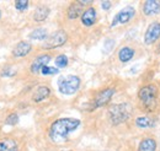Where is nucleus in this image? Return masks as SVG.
I'll return each mask as SVG.
<instances>
[{"instance_id":"1","label":"nucleus","mask_w":160,"mask_h":151,"mask_svg":"<svg viewBox=\"0 0 160 151\" xmlns=\"http://www.w3.org/2000/svg\"><path fill=\"white\" fill-rule=\"evenodd\" d=\"M81 122L78 118H72V117H64L56 119L51 127H49V138L54 143H62L65 141L72 132H75L80 127Z\"/></svg>"},{"instance_id":"2","label":"nucleus","mask_w":160,"mask_h":151,"mask_svg":"<svg viewBox=\"0 0 160 151\" xmlns=\"http://www.w3.org/2000/svg\"><path fill=\"white\" fill-rule=\"evenodd\" d=\"M138 98L142 103V110H144L147 113H154L159 106L157 85L149 84L140 87L138 91Z\"/></svg>"},{"instance_id":"3","label":"nucleus","mask_w":160,"mask_h":151,"mask_svg":"<svg viewBox=\"0 0 160 151\" xmlns=\"http://www.w3.org/2000/svg\"><path fill=\"white\" fill-rule=\"evenodd\" d=\"M133 112V108L129 103H116L108 107V119L113 125H120L127 122Z\"/></svg>"},{"instance_id":"4","label":"nucleus","mask_w":160,"mask_h":151,"mask_svg":"<svg viewBox=\"0 0 160 151\" xmlns=\"http://www.w3.org/2000/svg\"><path fill=\"white\" fill-rule=\"evenodd\" d=\"M80 80L79 76L77 75H67L62 76L58 80V90L64 96H72L80 89Z\"/></svg>"},{"instance_id":"5","label":"nucleus","mask_w":160,"mask_h":151,"mask_svg":"<svg viewBox=\"0 0 160 151\" xmlns=\"http://www.w3.org/2000/svg\"><path fill=\"white\" fill-rule=\"evenodd\" d=\"M68 41V35L65 31L58 30L56 32H53L52 35H49L46 38V41H43L41 48L42 49H56L59 48L62 46H64Z\"/></svg>"},{"instance_id":"6","label":"nucleus","mask_w":160,"mask_h":151,"mask_svg":"<svg viewBox=\"0 0 160 151\" xmlns=\"http://www.w3.org/2000/svg\"><path fill=\"white\" fill-rule=\"evenodd\" d=\"M134 16H136V9H134L133 6H131V5H128V6L123 7V9H121L120 11L115 15V17L112 20L110 27L113 28V27H116V26L120 25V23L121 25L128 23Z\"/></svg>"},{"instance_id":"7","label":"nucleus","mask_w":160,"mask_h":151,"mask_svg":"<svg viewBox=\"0 0 160 151\" xmlns=\"http://www.w3.org/2000/svg\"><path fill=\"white\" fill-rule=\"evenodd\" d=\"M115 92L116 91H115L113 87H106V89L99 91L96 94V96H95V98H94V102H92L94 107L92 108H100V107H103V106L108 105L111 102Z\"/></svg>"},{"instance_id":"8","label":"nucleus","mask_w":160,"mask_h":151,"mask_svg":"<svg viewBox=\"0 0 160 151\" xmlns=\"http://www.w3.org/2000/svg\"><path fill=\"white\" fill-rule=\"evenodd\" d=\"M160 38V22L158 21H154L152 22L145 33H144V43L147 46H150V44H154L158 39Z\"/></svg>"},{"instance_id":"9","label":"nucleus","mask_w":160,"mask_h":151,"mask_svg":"<svg viewBox=\"0 0 160 151\" xmlns=\"http://www.w3.org/2000/svg\"><path fill=\"white\" fill-rule=\"evenodd\" d=\"M52 60V56L51 54H40L35 58L30 65V71L32 74H38L41 73L42 68L48 65V63Z\"/></svg>"},{"instance_id":"10","label":"nucleus","mask_w":160,"mask_h":151,"mask_svg":"<svg viewBox=\"0 0 160 151\" xmlns=\"http://www.w3.org/2000/svg\"><path fill=\"white\" fill-rule=\"evenodd\" d=\"M32 51V44L27 41H20L19 43L15 44L14 49H12V57L14 58H23L30 54V52Z\"/></svg>"},{"instance_id":"11","label":"nucleus","mask_w":160,"mask_h":151,"mask_svg":"<svg viewBox=\"0 0 160 151\" xmlns=\"http://www.w3.org/2000/svg\"><path fill=\"white\" fill-rule=\"evenodd\" d=\"M81 23L85 26V27H91L92 25H95L96 20H98V12L95 10V7H88L82 15H81Z\"/></svg>"},{"instance_id":"12","label":"nucleus","mask_w":160,"mask_h":151,"mask_svg":"<svg viewBox=\"0 0 160 151\" xmlns=\"http://www.w3.org/2000/svg\"><path fill=\"white\" fill-rule=\"evenodd\" d=\"M143 14L147 16H153L160 14V1L159 0H147L143 4Z\"/></svg>"},{"instance_id":"13","label":"nucleus","mask_w":160,"mask_h":151,"mask_svg":"<svg viewBox=\"0 0 160 151\" xmlns=\"http://www.w3.org/2000/svg\"><path fill=\"white\" fill-rule=\"evenodd\" d=\"M49 14H51V9H49L48 6H46V5H40V6H37V7L35 9L32 17H33V20H35L36 22H43V21H46V20L48 19Z\"/></svg>"},{"instance_id":"14","label":"nucleus","mask_w":160,"mask_h":151,"mask_svg":"<svg viewBox=\"0 0 160 151\" xmlns=\"http://www.w3.org/2000/svg\"><path fill=\"white\" fill-rule=\"evenodd\" d=\"M49 96H51V89L48 86H46V85H40L35 90L33 96H32V100H33V102H37L38 103V102H42L43 100H46Z\"/></svg>"},{"instance_id":"15","label":"nucleus","mask_w":160,"mask_h":151,"mask_svg":"<svg viewBox=\"0 0 160 151\" xmlns=\"http://www.w3.org/2000/svg\"><path fill=\"white\" fill-rule=\"evenodd\" d=\"M82 12H84L82 11V6L80 5L78 1H74V2H72L69 5V7L67 10V16H68L69 20H75L78 19V17H81Z\"/></svg>"},{"instance_id":"16","label":"nucleus","mask_w":160,"mask_h":151,"mask_svg":"<svg viewBox=\"0 0 160 151\" xmlns=\"http://www.w3.org/2000/svg\"><path fill=\"white\" fill-rule=\"evenodd\" d=\"M155 118L149 117V115H140L138 118H136V125L140 129H148V128H153L155 127Z\"/></svg>"},{"instance_id":"17","label":"nucleus","mask_w":160,"mask_h":151,"mask_svg":"<svg viewBox=\"0 0 160 151\" xmlns=\"http://www.w3.org/2000/svg\"><path fill=\"white\" fill-rule=\"evenodd\" d=\"M0 151H19V144L12 138L0 139Z\"/></svg>"},{"instance_id":"18","label":"nucleus","mask_w":160,"mask_h":151,"mask_svg":"<svg viewBox=\"0 0 160 151\" xmlns=\"http://www.w3.org/2000/svg\"><path fill=\"white\" fill-rule=\"evenodd\" d=\"M158 143L154 138H144L138 145V151H157Z\"/></svg>"},{"instance_id":"19","label":"nucleus","mask_w":160,"mask_h":151,"mask_svg":"<svg viewBox=\"0 0 160 151\" xmlns=\"http://www.w3.org/2000/svg\"><path fill=\"white\" fill-rule=\"evenodd\" d=\"M134 54H136L134 49L126 46V47H122L120 51H118V59H120V61H122V63H128L129 60L133 59Z\"/></svg>"},{"instance_id":"20","label":"nucleus","mask_w":160,"mask_h":151,"mask_svg":"<svg viewBox=\"0 0 160 151\" xmlns=\"http://www.w3.org/2000/svg\"><path fill=\"white\" fill-rule=\"evenodd\" d=\"M28 37L35 41H46V38L48 37V32L46 28L38 27V28H35L32 32H30Z\"/></svg>"},{"instance_id":"21","label":"nucleus","mask_w":160,"mask_h":151,"mask_svg":"<svg viewBox=\"0 0 160 151\" xmlns=\"http://www.w3.org/2000/svg\"><path fill=\"white\" fill-rule=\"evenodd\" d=\"M56 65H57V68H65L67 65H68V63H69V59L68 57L65 56V54H59L58 57L56 58Z\"/></svg>"},{"instance_id":"22","label":"nucleus","mask_w":160,"mask_h":151,"mask_svg":"<svg viewBox=\"0 0 160 151\" xmlns=\"http://www.w3.org/2000/svg\"><path fill=\"white\" fill-rule=\"evenodd\" d=\"M19 123V114L18 113H10L8 117H6V119H5V124L6 125H16Z\"/></svg>"},{"instance_id":"23","label":"nucleus","mask_w":160,"mask_h":151,"mask_svg":"<svg viewBox=\"0 0 160 151\" xmlns=\"http://www.w3.org/2000/svg\"><path fill=\"white\" fill-rule=\"evenodd\" d=\"M28 5H30V1H27V0H16L15 1V9L18 11H26L28 9Z\"/></svg>"},{"instance_id":"24","label":"nucleus","mask_w":160,"mask_h":151,"mask_svg":"<svg viewBox=\"0 0 160 151\" xmlns=\"http://www.w3.org/2000/svg\"><path fill=\"white\" fill-rule=\"evenodd\" d=\"M41 74L43 76H48V75H54V74H58V69L57 68H53V66H43L42 70H41Z\"/></svg>"},{"instance_id":"25","label":"nucleus","mask_w":160,"mask_h":151,"mask_svg":"<svg viewBox=\"0 0 160 151\" xmlns=\"http://www.w3.org/2000/svg\"><path fill=\"white\" fill-rule=\"evenodd\" d=\"M2 76H6V77H11V76H14L15 74V71H14V69L12 68H10V66H6V68H4L2 69Z\"/></svg>"},{"instance_id":"26","label":"nucleus","mask_w":160,"mask_h":151,"mask_svg":"<svg viewBox=\"0 0 160 151\" xmlns=\"http://www.w3.org/2000/svg\"><path fill=\"white\" fill-rule=\"evenodd\" d=\"M101 7H102V10H110L111 7H112V2L111 1H101Z\"/></svg>"},{"instance_id":"27","label":"nucleus","mask_w":160,"mask_h":151,"mask_svg":"<svg viewBox=\"0 0 160 151\" xmlns=\"http://www.w3.org/2000/svg\"><path fill=\"white\" fill-rule=\"evenodd\" d=\"M78 2H79L82 7H84V6H86V5H91V4H92V1H91V0H78Z\"/></svg>"},{"instance_id":"28","label":"nucleus","mask_w":160,"mask_h":151,"mask_svg":"<svg viewBox=\"0 0 160 151\" xmlns=\"http://www.w3.org/2000/svg\"><path fill=\"white\" fill-rule=\"evenodd\" d=\"M157 52H158V53H160V44L158 46V48H157Z\"/></svg>"},{"instance_id":"29","label":"nucleus","mask_w":160,"mask_h":151,"mask_svg":"<svg viewBox=\"0 0 160 151\" xmlns=\"http://www.w3.org/2000/svg\"><path fill=\"white\" fill-rule=\"evenodd\" d=\"M0 17H1V10H0Z\"/></svg>"},{"instance_id":"30","label":"nucleus","mask_w":160,"mask_h":151,"mask_svg":"<svg viewBox=\"0 0 160 151\" xmlns=\"http://www.w3.org/2000/svg\"><path fill=\"white\" fill-rule=\"evenodd\" d=\"M62 151H72V150H62Z\"/></svg>"}]
</instances>
